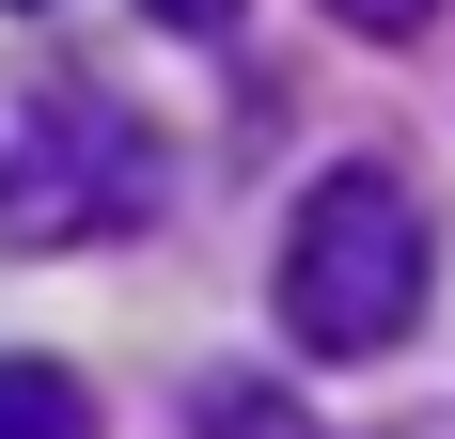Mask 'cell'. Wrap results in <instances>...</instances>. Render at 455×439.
<instances>
[{
  "mask_svg": "<svg viewBox=\"0 0 455 439\" xmlns=\"http://www.w3.org/2000/svg\"><path fill=\"white\" fill-rule=\"evenodd\" d=\"M267 299H283V330H299L315 361H377V346L424 314V204L377 173V157L315 173V188H299V220H283Z\"/></svg>",
  "mask_w": 455,
  "mask_h": 439,
  "instance_id": "obj_1",
  "label": "cell"
},
{
  "mask_svg": "<svg viewBox=\"0 0 455 439\" xmlns=\"http://www.w3.org/2000/svg\"><path fill=\"white\" fill-rule=\"evenodd\" d=\"M157 141L110 110V94H32L0 110V251H94V235H141L157 220Z\"/></svg>",
  "mask_w": 455,
  "mask_h": 439,
  "instance_id": "obj_2",
  "label": "cell"
},
{
  "mask_svg": "<svg viewBox=\"0 0 455 439\" xmlns=\"http://www.w3.org/2000/svg\"><path fill=\"white\" fill-rule=\"evenodd\" d=\"M0 439H94V377H63V361H0Z\"/></svg>",
  "mask_w": 455,
  "mask_h": 439,
  "instance_id": "obj_3",
  "label": "cell"
},
{
  "mask_svg": "<svg viewBox=\"0 0 455 439\" xmlns=\"http://www.w3.org/2000/svg\"><path fill=\"white\" fill-rule=\"evenodd\" d=\"M204 439H330V424L299 393H267V377H220V393H204Z\"/></svg>",
  "mask_w": 455,
  "mask_h": 439,
  "instance_id": "obj_4",
  "label": "cell"
},
{
  "mask_svg": "<svg viewBox=\"0 0 455 439\" xmlns=\"http://www.w3.org/2000/svg\"><path fill=\"white\" fill-rule=\"evenodd\" d=\"M330 16H346V32H377V47H409L424 16H440V0H330Z\"/></svg>",
  "mask_w": 455,
  "mask_h": 439,
  "instance_id": "obj_5",
  "label": "cell"
},
{
  "mask_svg": "<svg viewBox=\"0 0 455 439\" xmlns=\"http://www.w3.org/2000/svg\"><path fill=\"white\" fill-rule=\"evenodd\" d=\"M157 32H235V0H141Z\"/></svg>",
  "mask_w": 455,
  "mask_h": 439,
  "instance_id": "obj_6",
  "label": "cell"
}]
</instances>
